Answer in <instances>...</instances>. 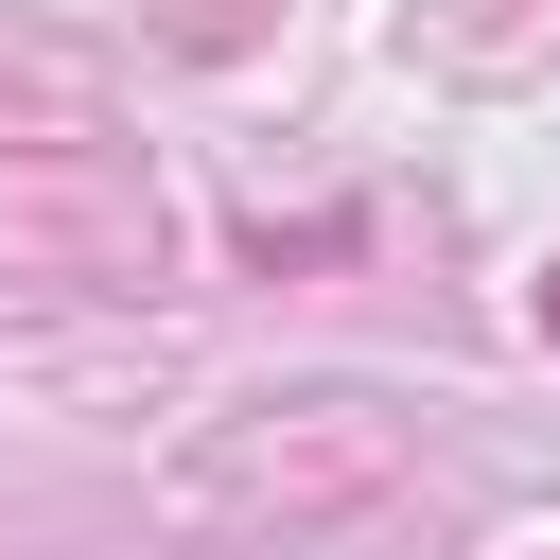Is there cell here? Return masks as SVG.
Wrapping results in <instances>:
<instances>
[{
	"instance_id": "cell-1",
	"label": "cell",
	"mask_w": 560,
	"mask_h": 560,
	"mask_svg": "<svg viewBox=\"0 0 560 560\" xmlns=\"http://www.w3.org/2000/svg\"><path fill=\"white\" fill-rule=\"evenodd\" d=\"M210 525H420V455L368 402H298V420H228L192 455Z\"/></svg>"
},
{
	"instance_id": "cell-2",
	"label": "cell",
	"mask_w": 560,
	"mask_h": 560,
	"mask_svg": "<svg viewBox=\"0 0 560 560\" xmlns=\"http://www.w3.org/2000/svg\"><path fill=\"white\" fill-rule=\"evenodd\" d=\"M0 262H18V280H105V298H140V280L175 262V192H158L122 140L35 122V140L0 158Z\"/></svg>"
},
{
	"instance_id": "cell-3",
	"label": "cell",
	"mask_w": 560,
	"mask_h": 560,
	"mask_svg": "<svg viewBox=\"0 0 560 560\" xmlns=\"http://www.w3.org/2000/svg\"><path fill=\"white\" fill-rule=\"evenodd\" d=\"M140 35H158V52H192V70H228V52H262V35H280V0H140Z\"/></svg>"
},
{
	"instance_id": "cell-4",
	"label": "cell",
	"mask_w": 560,
	"mask_h": 560,
	"mask_svg": "<svg viewBox=\"0 0 560 560\" xmlns=\"http://www.w3.org/2000/svg\"><path fill=\"white\" fill-rule=\"evenodd\" d=\"M35 122H88V105H70V70H18L0 52V140H35Z\"/></svg>"
},
{
	"instance_id": "cell-5",
	"label": "cell",
	"mask_w": 560,
	"mask_h": 560,
	"mask_svg": "<svg viewBox=\"0 0 560 560\" xmlns=\"http://www.w3.org/2000/svg\"><path fill=\"white\" fill-rule=\"evenodd\" d=\"M525 332H542V350H560V262H542V298H525Z\"/></svg>"
}]
</instances>
